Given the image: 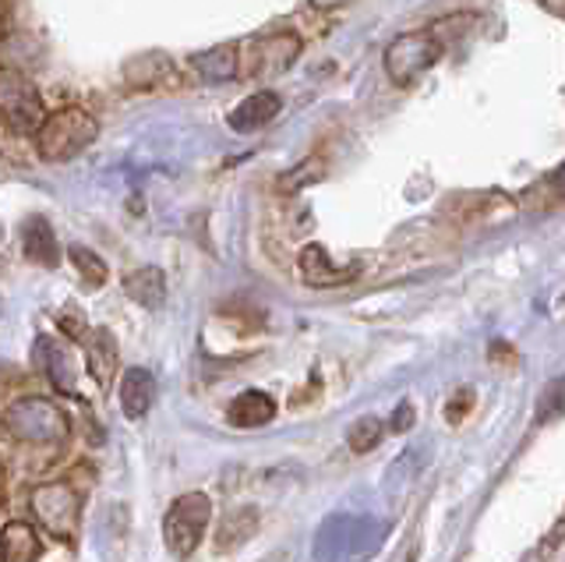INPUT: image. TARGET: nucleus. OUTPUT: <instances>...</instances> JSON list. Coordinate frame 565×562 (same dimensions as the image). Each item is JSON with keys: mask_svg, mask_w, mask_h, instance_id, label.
<instances>
[{"mask_svg": "<svg viewBox=\"0 0 565 562\" xmlns=\"http://www.w3.org/2000/svg\"><path fill=\"white\" fill-rule=\"evenodd\" d=\"M71 435V421L53 400L22 396L4 407V443L22 449H40L46 460H57Z\"/></svg>", "mask_w": 565, "mask_h": 562, "instance_id": "1", "label": "nucleus"}, {"mask_svg": "<svg viewBox=\"0 0 565 562\" xmlns=\"http://www.w3.org/2000/svg\"><path fill=\"white\" fill-rule=\"evenodd\" d=\"M99 138V120L85 107H61L46 117V125L35 135V152L46 163H67L82 156Z\"/></svg>", "mask_w": 565, "mask_h": 562, "instance_id": "2", "label": "nucleus"}, {"mask_svg": "<svg viewBox=\"0 0 565 562\" xmlns=\"http://www.w3.org/2000/svg\"><path fill=\"white\" fill-rule=\"evenodd\" d=\"M29 509L46 534L64 544H75L82 523V491L71 481H43L29 491Z\"/></svg>", "mask_w": 565, "mask_h": 562, "instance_id": "3", "label": "nucleus"}, {"mask_svg": "<svg viewBox=\"0 0 565 562\" xmlns=\"http://www.w3.org/2000/svg\"><path fill=\"white\" fill-rule=\"evenodd\" d=\"M441 54H446V46L438 43L431 29H414V32H403V36H396L385 46L382 67H385L388 82L406 89V85H414L417 78L428 75L441 61Z\"/></svg>", "mask_w": 565, "mask_h": 562, "instance_id": "4", "label": "nucleus"}, {"mask_svg": "<svg viewBox=\"0 0 565 562\" xmlns=\"http://www.w3.org/2000/svg\"><path fill=\"white\" fill-rule=\"evenodd\" d=\"M209 520H212V502L205 491H184V496H177L163 520L167 552L173 559H191L209 531Z\"/></svg>", "mask_w": 565, "mask_h": 562, "instance_id": "5", "label": "nucleus"}, {"mask_svg": "<svg viewBox=\"0 0 565 562\" xmlns=\"http://www.w3.org/2000/svg\"><path fill=\"white\" fill-rule=\"evenodd\" d=\"M0 110H4V125L14 135H40V128L46 125V110L43 99L35 93V85L18 75L11 64H4L0 72Z\"/></svg>", "mask_w": 565, "mask_h": 562, "instance_id": "6", "label": "nucleus"}, {"mask_svg": "<svg viewBox=\"0 0 565 562\" xmlns=\"http://www.w3.org/2000/svg\"><path fill=\"white\" fill-rule=\"evenodd\" d=\"M300 50H305V43H300L297 32H287V29L273 32V36H258L247 43V54H241V75L269 82L282 72H290L300 57Z\"/></svg>", "mask_w": 565, "mask_h": 562, "instance_id": "7", "label": "nucleus"}, {"mask_svg": "<svg viewBox=\"0 0 565 562\" xmlns=\"http://www.w3.org/2000/svg\"><path fill=\"white\" fill-rule=\"evenodd\" d=\"M32 361L50 379L53 390L64 393V396H78V375H82V368H78L75 354H71L64 340L40 337V340H35V347H32Z\"/></svg>", "mask_w": 565, "mask_h": 562, "instance_id": "8", "label": "nucleus"}, {"mask_svg": "<svg viewBox=\"0 0 565 562\" xmlns=\"http://www.w3.org/2000/svg\"><path fill=\"white\" fill-rule=\"evenodd\" d=\"M297 269H300V279H305L311 290L347 287V284H353V279L364 273L361 262H350V266H335L322 244H305V248H300V255H297Z\"/></svg>", "mask_w": 565, "mask_h": 562, "instance_id": "9", "label": "nucleus"}, {"mask_svg": "<svg viewBox=\"0 0 565 562\" xmlns=\"http://www.w3.org/2000/svg\"><path fill=\"white\" fill-rule=\"evenodd\" d=\"M117 368H120V354H117V340L110 329H93L85 337V372L93 375L96 390L99 393H110V385L117 379Z\"/></svg>", "mask_w": 565, "mask_h": 562, "instance_id": "10", "label": "nucleus"}, {"mask_svg": "<svg viewBox=\"0 0 565 562\" xmlns=\"http://www.w3.org/2000/svg\"><path fill=\"white\" fill-rule=\"evenodd\" d=\"M279 110H282V99H279V93H273V89H258V93H252V96H244L234 110H230V128L234 131H241V135H252V131H258V128H265V125H273V120L279 117Z\"/></svg>", "mask_w": 565, "mask_h": 562, "instance_id": "11", "label": "nucleus"}, {"mask_svg": "<svg viewBox=\"0 0 565 562\" xmlns=\"http://www.w3.org/2000/svg\"><path fill=\"white\" fill-rule=\"evenodd\" d=\"M22 255L32 262V266L53 269L61 262V248H57V234L43 216H29L22 223Z\"/></svg>", "mask_w": 565, "mask_h": 562, "instance_id": "12", "label": "nucleus"}, {"mask_svg": "<svg viewBox=\"0 0 565 562\" xmlns=\"http://www.w3.org/2000/svg\"><path fill=\"white\" fill-rule=\"evenodd\" d=\"M191 72L199 75L205 85H220V82H234L241 75V54L237 46H212L202 54L191 57Z\"/></svg>", "mask_w": 565, "mask_h": 562, "instance_id": "13", "label": "nucleus"}, {"mask_svg": "<svg viewBox=\"0 0 565 562\" xmlns=\"http://www.w3.org/2000/svg\"><path fill=\"white\" fill-rule=\"evenodd\" d=\"M156 400V375L149 368H131V372H124L120 379V411L128 421H138L146 417L149 407Z\"/></svg>", "mask_w": 565, "mask_h": 562, "instance_id": "14", "label": "nucleus"}, {"mask_svg": "<svg viewBox=\"0 0 565 562\" xmlns=\"http://www.w3.org/2000/svg\"><path fill=\"white\" fill-rule=\"evenodd\" d=\"M273 417H276V400L262 390H247L230 400V407H226V421L234 428H262V425H269Z\"/></svg>", "mask_w": 565, "mask_h": 562, "instance_id": "15", "label": "nucleus"}, {"mask_svg": "<svg viewBox=\"0 0 565 562\" xmlns=\"http://www.w3.org/2000/svg\"><path fill=\"white\" fill-rule=\"evenodd\" d=\"M0 555H4V562H40L43 555L40 531L25 520H8L4 534H0Z\"/></svg>", "mask_w": 565, "mask_h": 562, "instance_id": "16", "label": "nucleus"}, {"mask_svg": "<svg viewBox=\"0 0 565 562\" xmlns=\"http://www.w3.org/2000/svg\"><path fill=\"white\" fill-rule=\"evenodd\" d=\"M124 294H128L135 305L156 311L167 301V273L159 266H141L124 276Z\"/></svg>", "mask_w": 565, "mask_h": 562, "instance_id": "17", "label": "nucleus"}, {"mask_svg": "<svg viewBox=\"0 0 565 562\" xmlns=\"http://www.w3.org/2000/svg\"><path fill=\"white\" fill-rule=\"evenodd\" d=\"M124 78H128V85H135V89H159V85L177 82L173 64L163 54H141L128 61L124 64Z\"/></svg>", "mask_w": 565, "mask_h": 562, "instance_id": "18", "label": "nucleus"}, {"mask_svg": "<svg viewBox=\"0 0 565 562\" xmlns=\"http://www.w3.org/2000/svg\"><path fill=\"white\" fill-rule=\"evenodd\" d=\"M255 527H258L255 509H237V513H230V517L223 520L220 534H216V549H220V552L237 549V544H244L247 538L255 534Z\"/></svg>", "mask_w": 565, "mask_h": 562, "instance_id": "19", "label": "nucleus"}, {"mask_svg": "<svg viewBox=\"0 0 565 562\" xmlns=\"http://www.w3.org/2000/svg\"><path fill=\"white\" fill-rule=\"evenodd\" d=\"M322 178H326V160L322 156H311V160L290 167L287 173H279L276 188L282 191V195H297V191H305L308 184H318Z\"/></svg>", "mask_w": 565, "mask_h": 562, "instance_id": "20", "label": "nucleus"}, {"mask_svg": "<svg viewBox=\"0 0 565 562\" xmlns=\"http://www.w3.org/2000/svg\"><path fill=\"white\" fill-rule=\"evenodd\" d=\"M67 258H71V266L78 269V276L85 279V287L88 290H99L106 284V276H110V269H106V262L93 252V248H85V244H71L67 248Z\"/></svg>", "mask_w": 565, "mask_h": 562, "instance_id": "21", "label": "nucleus"}, {"mask_svg": "<svg viewBox=\"0 0 565 562\" xmlns=\"http://www.w3.org/2000/svg\"><path fill=\"white\" fill-rule=\"evenodd\" d=\"M382 421L379 417H361V421H353L350 432H347V443L353 453H371L379 443H382Z\"/></svg>", "mask_w": 565, "mask_h": 562, "instance_id": "22", "label": "nucleus"}, {"mask_svg": "<svg viewBox=\"0 0 565 562\" xmlns=\"http://www.w3.org/2000/svg\"><path fill=\"white\" fill-rule=\"evenodd\" d=\"M565 414V379H555L537 400V414H534V425H552L555 417Z\"/></svg>", "mask_w": 565, "mask_h": 562, "instance_id": "23", "label": "nucleus"}, {"mask_svg": "<svg viewBox=\"0 0 565 562\" xmlns=\"http://www.w3.org/2000/svg\"><path fill=\"white\" fill-rule=\"evenodd\" d=\"M473 403H477L473 390H459V393L449 400V407H446V421H449V425H463V417L473 411Z\"/></svg>", "mask_w": 565, "mask_h": 562, "instance_id": "24", "label": "nucleus"}, {"mask_svg": "<svg viewBox=\"0 0 565 562\" xmlns=\"http://www.w3.org/2000/svg\"><path fill=\"white\" fill-rule=\"evenodd\" d=\"M388 428H393V432H406V428H414V403H411V400H403V403H399L396 414L388 417Z\"/></svg>", "mask_w": 565, "mask_h": 562, "instance_id": "25", "label": "nucleus"}, {"mask_svg": "<svg viewBox=\"0 0 565 562\" xmlns=\"http://www.w3.org/2000/svg\"><path fill=\"white\" fill-rule=\"evenodd\" d=\"M544 188L552 191V199H555V202H565V163L547 173V178H544Z\"/></svg>", "mask_w": 565, "mask_h": 562, "instance_id": "26", "label": "nucleus"}, {"mask_svg": "<svg viewBox=\"0 0 565 562\" xmlns=\"http://www.w3.org/2000/svg\"><path fill=\"white\" fill-rule=\"evenodd\" d=\"M308 4H311L315 11H335V8H347L350 0H308Z\"/></svg>", "mask_w": 565, "mask_h": 562, "instance_id": "27", "label": "nucleus"}, {"mask_svg": "<svg viewBox=\"0 0 565 562\" xmlns=\"http://www.w3.org/2000/svg\"><path fill=\"white\" fill-rule=\"evenodd\" d=\"M537 4H541L544 11L558 14V19H565V0H537Z\"/></svg>", "mask_w": 565, "mask_h": 562, "instance_id": "28", "label": "nucleus"}, {"mask_svg": "<svg viewBox=\"0 0 565 562\" xmlns=\"http://www.w3.org/2000/svg\"><path fill=\"white\" fill-rule=\"evenodd\" d=\"M403 562H417V549H411V552H406V559Z\"/></svg>", "mask_w": 565, "mask_h": 562, "instance_id": "29", "label": "nucleus"}]
</instances>
